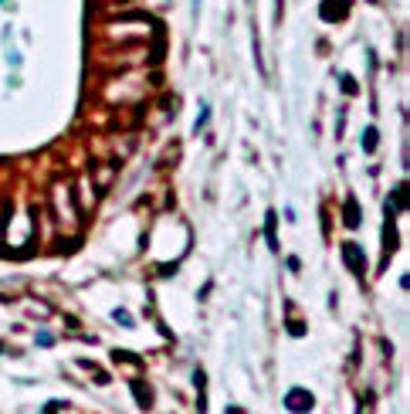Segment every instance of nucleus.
Instances as JSON below:
<instances>
[{
    "instance_id": "2",
    "label": "nucleus",
    "mask_w": 410,
    "mask_h": 414,
    "mask_svg": "<svg viewBox=\"0 0 410 414\" xmlns=\"http://www.w3.org/2000/svg\"><path fill=\"white\" fill-rule=\"evenodd\" d=\"M342 255H346V262H349L352 272H363V251L356 245H342Z\"/></svg>"
},
{
    "instance_id": "6",
    "label": "nucleus",
    "mask_w": 410,
    "mask_h": 414,
    "mask_svg": "<svg viewBox=\"0 0 410 414\" xmlns=\"http://www.w3.org/2000/svg\"><path fill=\"white\" fill-rule=\"evenodd\" d=\"M363 146H366V149H373V146H376V133H373V129L366 133V139H363Z\"/></svg>"
},
{
    "instance_id": "3",
    "label": "nucleus",
    "mask_w": 410,
    "mask_h": 414,
    "mask_svg": "<svg viewBox=\"0 0 410 414\" xmlns=\"http://www.w3.org/2000/svg\"><path fill=\"white\" fill-rule=\"evenodd\" d=\"M346 224H359V214H356V204L352 201L346 204Z\"/></svg>"
},
{
    "instance_id": "4",
    "label": "nucleus",
    "mask_w": 410,
    "mask_h": 414,
    "mask_svg": "<svg viewBox=\"0 0 410 414\" xmlns=\"http://www.w3.org/2000/svg\"><path fill=\"white\" fill-rule=\"evenodd\" d=\"M265 234H268V245L278 248V241H274V214H268V228H265Z\"/></svg>"
},
{
    "instance_id": "1",
    "label": "nucleus",
    "mask_w": 410,
    "mask_h": 414,
    "mask_svg": "<svg viewBox=\"0 0 410 414\" xmlns=\"http://www.w3.org/2000/svg\"><path fill=\"white\" fill-rule=\"evenodd\" d=\"M285 408L292 414H309L315 408V397H312V391H305V387H292L288 394H285Z\"/></svg>"
},
{
    "instance_id": "5",
    "label": "nucleus",
    "mask_w": 410,
    "mask_h": 414,
    "mask_svg": "<svg viewBox=\"0 0 410 414\" xmlns=\"http://www.w3.org/2000/svg\"><path fill=\"white\" fill-rule=\"evenodd\" d=\"M116 319H119V323H126V326H133V316H129V312H122V309H116Z\"/></svg>"
},
{
    "instance_id": "7",
    "label": "nucleus",
    "mask_w": 410,
    "mask_h": 414,
    "mask_svg": "<svg viewBox=\"0 0 410 414\" xmlns=\"http://www.w3.org/2000/svg\"><path fill=\"white\" fill-rule=\"evenodd\" d=\"M38 343H41V346H51V343H55V336H48V333H41V336H38Z\"/></svg>"
}]
</instances>
